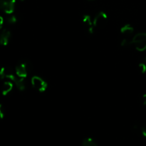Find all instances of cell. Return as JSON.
Instances as JSON below:
<instances>
[{"label":"cell","mask_w":146,"mask_h":146,"mask_svg":"<svg viewBox=\"0 0 146 146\" xmlns=\"http://www.w3.org/2000/svg\"><path fill=\"white\" fill-rule=\"evenodd\" d=\"M141 131L143 136L146 138V123L144 124L143 125H142V127H141Z\"/></svg>","instance_id":"2e32d148"},{"label":"cell","mask_w":146,"mask_h":146,"mask_svg":"<svg viewBox=\"0 0 146 146\" xmlns=\"http://www.w3.org/2000/svg\"><path fill=\"white\" fill-rule=\"evenodd\" d=\"M132 45L140 52L146 50V32H140L132 37Z\"/></svg>","instance_id":"7a4b0ae2"},{"label":"cell","mask_w":146,"mask_h":146,"mask_svg":"<svg viewBox=\"0 0 146 146\" xmlns=\"http://www.w3.org/2000/svg\"><path fill=\"white\" fill-rule=\"evenodd\" d=\"M31 84L33 88L40 93L45 92L48 87L47 83L38 76H34L31 78Z\"/></svg>","instance_id":"3957f363"},{"label":"cell","mask_w":146,"mask_h":146,"mask_svg":"<svg viewBox=\"0 0 146 146\" xmlns=\"http://www.w3.org/2000/svg\"><path fill=\"white\" fill-rule=\"evenodd\" d=\"M132 45V38L130 39V38H125L124 37L121 41V46L122 47H128L129 46Z\"/></svg>","instance_id":"8fae6325"},{"label":"cell","mask_w":146,"mask_h":146,"mask_svg":"<svg viewBox=\"0 0 146 146\" xmlns=\"http://www.w3.org/2000/svg\"><path fill=\"white\" fill-rule=\"evenodd\" d=\"M32 70L33 66L30 61H21L16 66L15 73L16 75L19 78H26L28 76V74L32 71Z\"/></svg>","instance_id":"6da1fadb"},{"label":"cell","mask_w":146,"mask_h":146,"mask_svg":"<svg viewBox=\"0 0 146 146\" xmlns=\"http://www.w3.org/2000/svg\"><path fill=\"white\" fill-rule=\"evenodd\" d=\"M20 1H24V0H20Z\"/></svg>","instance_id":"ffe728a7"},{"label":"cell","mask_w":146,"mask_h":146,"mask_svg":"<svg viewBox=\"0 0 146 146\" xmlns=\"http://www.w3.org/2000/svg\"><path fill=\"white\" fill-rule=\"evenodd\" d=\"M7 21L9 24H15V23H17V18L15 15H13V14H9V16L7 17Z\"/></svg>","instance_id":"7c38bea8"},{"label":"cell","mask_w":146,"mask_h":146,"mask_svg":"<svg viewBox=\"0 0 146 146\" xmlns=\"http://www.w3.org/2000/svg\"><path fill=\"white\" fill-rule=\"evenodd\" d=\"M25 78H19V77L17 76L16 78V79L14 80L13 82L15 84L16 87L18 88V90H19L20 91H23L26 89V82H25Z\"/></svg>","instance_id":"ba28073f"},{"label":"cell","mask_w":146,"mask_h":146,"mask_svg":"<svg viewBox=\"0 0 146 146\" xmlns=\"http://www.w3.org/2000/svg\"><path fill=\"white\" fill-rule=\"evenodd\" d=\"M3 24H4V19H3L2 17L0 16V29H1V27H2Z\"/></svg>","instance_id":"ac0fdd59"},{"label":"cell","mask_w":146,"mask_h":146,"mask_svg":"<svg viewBox=\"0 0 146 146\" xmlns=\"http://www.w3.org/2000/svg\"><path fill=\"white\" fill-rule=\"evenodd\" d=\"M82 21L84 23V26L86 28L87 31L89 34H92L94 32V29H95V27H94V21L91 19V17H90L88 14H85V15L83 16Z\"/></svg>","instance_id":"277c9868"},{"label":"cell","mask_w":146,"mask_h":146,"mask_svg":"<svg viewBox=\"0 0 146 146\" xmlns=\"http://www.w3.org/2000/svg\"><path fill=\"white\" fill-rule=\"evenodd\" d=\"M5 115V110L2 104H0V120L3 119Z\"/></svg>","instance_id":"5bb4252c"},{"label":"cell","mask_w":146,"mask_h":146,"mask_svg":"<svg viewBox=\"0 0 146 146\" xmlns=\"http://www.w3.org/2000/svg\"><path fill=\"white\" fill-rule=\"evenodd\" d=\"M11 38V32L7 29L2 30L0 34V44L2 46H7Z\"/></svg>","instance_id":"52a82bcc"},{"label":"cell","mask_w":146,"mask_h":146,"mask_svg":"<svg viewBox=\"0 0 146 146\" xmlns=\"http://www.w3.org/2000/svg\"><path fill=\"white\" fill-rule=\"evenodd\" d=\"M82 146H98V144L93 138H86L83 140Z\"/></svg>","instance_id":"30bf717a"},{"label":"cell","mask_w":146,"mask_h":146,"mask_svg":"<svg viewBox=\"0 0 146 146\" xmlns=\"http://www.w3.org/2000/svg\"><path fill=\"white\" fill-rule=\"evenodd\" d=\"M138 68H139V70L140 71H141V73H142V74H145L146 65L143 61H142V62H141L139 64H138Z\"/></svg>","instance_id":"4fadbf2b"},{"label":"cell","mask_w":146,"mask_h":146,"mask_svg":"<svg viewBox=\"0 0 146 146\" xmlns=\"http://www.w3.org/2000/svg\"><path fill=\"white\" fill-rule=\"evenodd\" d=\"M142 102L144 106H146V94H144L142 97Z\"/></svg>","instance_id":"e0dca14e"},{"label":"cell","mask_w":146,"mask_h":146,"mask_svg":"<svg viewBox=\"0 0 146 146\" xmlns=\"http://www.w3.org/2000/svg\"><path fill=\"white\" fill-rule=\"evenodd\" d=\"M5 78V67H2L0 69V78L4 79Z\"/></svg>","instance_id":"9a60e30c"},{"label":"cell","mask_w":146,"mask_h":146,"mask_svg":"<svg viewBox=\"0 0 146 146\" xmlns=\"http://www.w3.org/2000/svg\"><path fill=\"white\" fill-rule=\"evenodd\" d=\"M143 61V62L145 63V65H146V57H145V58H144Z\"/></svg>","instance_id":"d6986e66"},{"label":"cell","mask_w":146,"mask_h":146,"mask_svg":"<svg viewBox=\"0 0 146 146\" xmlns=\"http://www.w3.org/2000/svg\"><path fill=\"white\" fill-rule=\"evenodd\" d=\"M13 88V84L10 81H6L4 83L1 88V94L3 96H7L9 94Z\"/></svg>","instance_id":"9c48e42d"},{"label":"cell","mask_w":146,"mask_h":146,"mask_svg":"<svg viewBox=\"0 0 146 146\" xmlns=\"http://www.w3.org/2000/svg\"><path fill=\"white\" fill-rule=\"evenodd\" d=\"M107 19H108V16H107L106 13H105L104 11H100L95 16L93 19L94 27H97L99 25H102L106 21Z\"/></svg>","instance_id":"5b68a950"},{"label":"cell","mask_w":146,"mask_h":146,"mask_svg":"<svg viewBox=\"0 0 146 146\" xmlns=\"http://www.w3.org/2000/svg\"><path fill=\"white\" fill-rule=\"evenodd\" d=\"M121 34L125 38H130V36L133 35L134 32V28L129 24H125L120 29Z\"/></svg>","instance_id":"8992f818"}]
</instances>
